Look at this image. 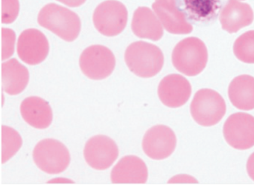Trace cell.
<instances>
[{"mask_svg": "<svg viewBox=\"0 0 254 185\" xmlns=\"http://www.w3.org/2000/svg\"><path fill=\"white\" fill-rule=\"evenodd\" d=\"M40 26L56 34L66 42L78 38L81 29V20L73 11L55 3L44 6L38 14Z\"/></svg>", "mask_w": 254, "mask_h": 185, "instance_id": "obj_1", "label": "cell"}, {"mask_svg": "<svg viewBox=\"0 0 254 185\" xmlns=\"http://www.w3.org/2000/svg\"><path fill=\"white\" fill-rule=\"evenodd\" d=\"M125 60L130 72L136 76L149 78L157 75L163 69L164 56L157 46L137 41L127 47Z\"/></svg>", "mask_w": 254, "mask_h": 185, "instance_id": "obj_2", "label": "cell"}, {"mask_svg": "<svg viewBox=\"0 0 254 185\" xmlns=\"http://www.w3.org/2000/svg\"><path fill=\"white\" fill-rule=\"evenodd\" d=\"M172 60L173 66L178 72L187 76H196L206 67L207 48L204 43L198 38H186L178 43L174 48Z\"/></svg>", "mask_w": 254, "mask_h": 185, "instance_id": "obj_3", "label": "cell"}, {"mask_svg": "<svg viewBox=\"0 0 254 185\" xmlns=\"http://www.w3.org/2000/svg\"><path fill=\"white\" fill-rule=\"evenodd\" d=\"M194 121L203 127L218 124L226 113V103L221 94L209 89L199 90L190 106Z\"/></svg>", "mask_w": 254, "mask_h": 185, "instance_id": "obj_4", "label": "cell"}, {"mask_svg": "<svg viewBox=\"0 0 254 185\" xmlns=\"http://www.w3.org/2000/svg\"><path fill=\"white\" fill-rule=\"evenodd\" d=\"M33 159L38 168L48 174L63 173L70 163V154L64 143L56 139H44L35 146Z\"/></svg>", "mask_w": 254, "mask_h": 185, "instance_id": "obj_5", "label": "cell"}, {"mask_svg": "<svg viewBox=\"0 0 254 185\" xmlns=\"http://www.w3.org/2000/svg\"><path fill=\"white\" fill-rule=\"evenodd\" d=\"M127 8L117 0H107L98 5L93 13L96 30L104 36L115 37L124 31L127 23Z\"/></svg>", "mask_w": 254, "mask_h": 185, "instance_id": "obj_6", "label": "cell"}, {"mask_svg": "<svg viewBox=\"0 0 254 185\" xmlns=\"http://www.w3.org/2000/svg\"><path fill=\"white\" fill-rule=\"evenodd\" d=\"M80 68L91 80L100 81L109 77L116 66L115 56L111 50L101 45H93L81 54Z\"/></svg>", "mask_w": 254, "mask_h": 185, "instance_id": "obj_7", "label": "cell"}, {"mask_svg": "<svg viewBox=\"0 0 254 185\" xmlns=\"http://www.w3.org/2000/svg\"><path fill=\"white\" fill-rule=\"evenodd\" d=\"M226 141L234 149L245 150L254 146V117L248 113L233 114L224 126Z\"/></svg>", "mask_w": 254, "mask_h": 185, "instance_id": "obj_8", "label": "cell"}, {"mask_svg": "<svg viewBox=\"0 0 254 185\" xmlns=\"http://www.w3.org/2000/svg\"><path fill=\"white\" fill-rule=\"evenodd\" d=\"M84 155L86 162L92 168L105 170L111 167L118 158L119 148L111 138L99 135L87 140Z\"/></svg>", "mask_w": 254, "mask_h": 185, "instance_id": "obj_9", "label": "cell"}, {"mask_svg": "<svg viewBox=\"0 0 254 185\" xmlns=\"http://www.w3.org/2000/svg\"><path fill=\"white\" fill-rule=\"evenodd\" d=\"M176 144V136L173 130L164 125L151 127L146 132L142 140L144 152L154 160H163L170 156Z\"/></svg>", "mask_w": 254, "mask_h": 185, "instance_id": "obj_10", "label": "cell"}, {"mask_svg": "<svg viewBox=\"0 0 254 185\" xmlns=\"http://www.w3.org/2000/svg\"><path fill=\"white\" fill-rule=\"evenodd\" d=\"M49 51L48 40L38 29H26L20 34L17 42V54L26 64H40L46 60Z\"/></svg>", "mask_w": 254, "mask_h": 185, "instance_id": "obj_11", "label": "cell"}, {"mask_svg": "<svg viewBox=\"0 0 254 185\" xmlns=\"http://www.w3.org/2000/svg\"><path fill=\"white\" fill-rule=\"evenodd\" d=\"M191 94V84L188 80L177 74L167 75L159 84V98L168 107L178 108L184 106Z\"/></svg>", "mask_w": 254, "mask_h": 185, "instance_id": "obj_12", "label": "cell"}, {"mask_svg": "<svg viewBox=\"0 0 254 185\" xmlns=\"http://www.w3.org/2000/svg\"><path fill=\"white\" fill-rule=\"evenodd\" d=\"M152 8L162 26L169 33L188 35L192 32V26L187 20L185 13L180 10L176 3L156 1L153 3Z\"/></svg>", "mask_w": 254, "mask_h": 185, "instance_id": "obj_13", "label": "cell"}, {"mask_svg": "<svg viewBox=\"0 0 254 185\" xmlns=\"http://www.w3.org/2000/svg\"><path fill=\"white\" fill-rule=\"evenodd\" d=\"M148 168L140 158L134 155L123 157L111 171V182L115 184H145Z\"/></svg>", "mask_w": 254, "mask_h": 185, "instance_id": "obj_14", "label": "cell"}, {"mask_svg": "<svg viewBox=\"0 0 254 185\" xmlns=\"http://www.w3.org/2000/svg\"><path fill=\"white\" fill-rule=\"evenodd\" d=\"M254 20V11L251 5L238 0H228L220 13L222 29L230 34L250 26Z\"/></svg>", "mask_w": 254, "mask_h": 185, "instance_id": "obj_15", "label": "cell"}, {"mask_svg": "<svg viewBox=\"0 0 254 185\" xmlns=\"http://www.w3.org/2000/svg\"><path fill=\"white\" fill-rule=\"evenodd\" d=\"M20 112L24 121L34 128L47 129L53 122L51 106L41 97L24 99L20 105Z\"/></svg>", "mask_w": 254, "mask_h": 185, "instance_id": "obj_16", "label": "cell"}, {"mask_svg": "<svg viewBox=\"0 0 254 185\" xmlns=\"http://www.w3.org/2000/svg\"><path fill=\"white\" fill-rule=\"evenodd\" d=\"M131 29L136 37L157 41L163 35V26L154 13L147 7H139L133 13Z\"/></svg>", "mask_w": 254, "mask_h": 185, "instance_id": "obj_17", "label": "cell"}, {"mask_svg": "<svg viewBox=\"0 0 254 185\" xmlns=\"http://www.w3.org/2000/svg\"><path fill=\"white\" fill-rule=\"evenodd\" d=\"M29 70L17 59L13 58L2 65V89L10 95H17L27 87Z\"/></svg>", "mask_w": 254, "mask_h": 185, "instance_id": "obj_18", "label": "cell"}, {"mask_svg": "<svg viewBox=\"0 0 254 185\" xmlns=\"http://www.w3.org/2000/svg\"><path fill=\"white\" fill-rule=\"evenodd\" d=\"M229 98L232 104L241 110L254 109V78L243 75L236 77L230 83Z\"/></svg>", "mask_w": 254, "mask_h": 185, "instance_id": "obj_19", "label": "cell"}, {"mask_svg": "<svg viewBox=\"0 0 254 185\" xmlns=\"http://www.w3.org/2000/svg\"><path fill=\"white\" fill-rule=\"evenodd\" d=\"M184 4L190 17L201 20L215 14L219 7V0H184Z\"/></svg>", "mask_w": 254, "mask_h": 185, "instance_id": "obj_20", "label": "cell"}, {"mask_svg": "<svg viewBox=\"0 0 254 185\" xmlns=\"http://www.w3.org/2000/svg\"><path fill=\"white\" fill-rule=\"evenodd\" d=\"M233 52L238 60L245 63H254V31L241 35L235 41Z\"/></svg>", "mask_w": 254, "mask_h": 185, "instance_id": "obj_21", "label": "cell"}, {"mask_svg": "<svg viewBox=\"0 0 254 185\" xmlns=\"http://www.w3.org/2000/svg\"><path fill=\"white\" fill-rule=\"evenodd\" d=\"M2 160L4 164L18 152L23 140L15 130L6 126H2Z\"/></svg>", "mask_w": 254, "mask_h": 185, "instance_id": "obj_22", "label": "cell"}, {"mask_svg": "<svg viewBox=\"0 0 254 185\" xmlns=\"http://www.w3.org/2000/svg\"><path fill=\"white\" fill-rule=\"evenodd\" d=\"M2 22L10 24L17 19L20 10L18 0H2Z\"/></svg>", "mask_w": 254, "mask_h": 185, "instance_id": "obj_23", "label": "cell"}, {"mask_svg": "<svg viewBox=\"0 0 254 185\" xmlns=\"http://www.w3.org/2000/svg\"><path fill=\"white\" fill-rule=\"evenodd\" d=\"M2 60H7L14 52L16 35L14 31L3 28L2 31Z\"/></svg>", "mask_w": 254, "mask_h": 185, "instance_id": "obj_24", "label": "cell"}, {"mask_svg": "<svg viewBox=\"0 0 254 185\" xmlns=\"http://www.w3.org/2000/svg\"><path fill=\"white\" fill-rule=\"evenodd\" d=\"M57 1L71 8H76L82 5L87 0H57Z\"/></svg>", "mask_w": 254, "mask_h": 185, "instance_id": "obj_25", "label": "cell"}, {"mask_svg": "<svg viewBox=\"0 0 254 185\" xmlns=\"http://www.w3.org/2000/svg\"><path fill=\"white\" fill-rule=\"evenodd\" d=\"M247 170L250 177L254 181V152L248 158V164H247Z\"/></svg>", "mask_w": 254, "mask_h": 185, "instance_id": "obj_26", "label": "cell"}, {"mask_svg": "<svg viewBox=\"0 0 254 185\" xmlns=\"http://www.w3.org/2000/svg\"><path fill=\"white\" fill-rule=\"evenodd\" d=\"M161 2H167V3H176L177 0H157Z\"/></svg>", "mask_w": 254, "mask_h": 185, "instance_id": "obj_27", "label": "cell"}]
</instances>
